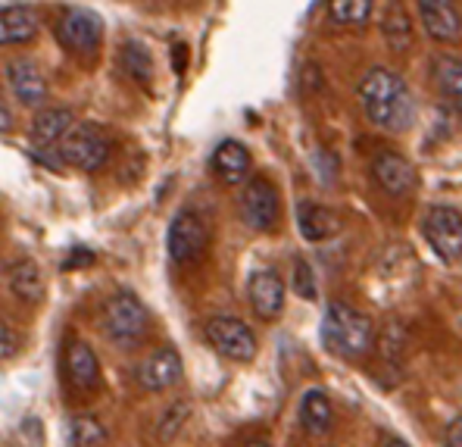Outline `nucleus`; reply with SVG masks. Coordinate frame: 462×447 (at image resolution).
<instances>
[{"label": "nucleus", "mask_w": 462, "mask_h": 447, "mask_svg": "<svg viewBox=\"0 0 462 447\" xmlns=\"http://www.w3.org/2000/svg\"><path fill=\"white\" fill-rule=\"evenodd\" d=\"M104 331L116 348L132 350V348H138L147 338V331H151V313H147V307L132 291H119L104 307Z\"/></svg>", "instance_id": "4"}, {"label": "nucleus", "mask_w": 462, "mask_h": 447, "mask_svg": "<svg viewBox=\"0 0 462 447\" xmlns=\"http://www.w3.org/2000/svg\"><path fill=\"white\" fill-rule=\"evenodd\" d=\"M19 354V335L0 320V360H13Z\"/></svg>", "instance_id": "29"}, {"label": "nucleus", "mask_w": 462, "mask_h": 447, "mask_svg": "<svg viewBox=\"0 0 462 447\" xmlns=\"http://www.w3.org/2000/svg\"><path fill=\"white\" fill-rule=\"evenodd\" d=\"M91 263H94L91 250L79 247V250H72V256H69V263H66V269H72V266H91Z\"/></svg>", "instance_id": "31"}, {"label": "nucleus", "mask_w": 462, "mask_h": 447, "mask_svg": "<svg viewBox=\"0 0 462 447\" xmlns=\"http://www.w3.org/2000/svg\"><path fill=\"white\" fill-rule=\"evenodd\" d=\"M207 338L222 357L237 363H250L256 357V335L244 320L237 316H213L207 320Z\"/></svg>", "instance_id": "9"}, {"label": "nucleus", "mask_w": 462, "mask_h": 447, "mask_svg": "<svg viewBox=\"0 0 462 447\" xmlns=\"http://www.w3.org/2000/svg\"><path fill=\"white\" fill-rule=\"evenodd\" d=\"M447 447H462V423L453 419V429H450V438H447Z\"/></svg>", "instance_id": "33"}, {"label": "nucleus", "mask_w": 462, "mask_h": 447, "mask_svg": "<svg viewBox=\"0 0 462 447\" xmlns=\"http://www.w3.org/2000/svg\"><path fill=\"white\" fill-rule=\"evenodd\" d=\"M41 32V16L35 6L13 4L0 6V47H16L35 41Z\"/></svg>", "instance_id": "16"}, {"label": "nucleus", "mask_w": 462, "mask_h": 447, "mask_svg": "<svg viewBox=\"0 0 462 447\" xmlns=\"http://www.w3.org/2000/svg\"><path fill=\"white\" fill-rule=\"evenodd\" d=\"M57 154L63 166H76L81 172H97L113 157V138L104 132V126L81 122L57 141Z\"/></svg>", "instance_id": "3"}, {"label": "nucleus", "mask_w": 462, "mask_h": 447, "mask_svg": "<svg viewBox=\"0 0 462 447\" xmlns=\"http://www.w3.org/2000/svg\"><path fill=\"white\" fill-rule=\"evenodd\" d=\"M387 447H410V444L400 442V438H391V442H387Z\"/></svg>", "instance_id": "34"}, {"label": "nucleus", "mask_w": 462, "mask_h": 447, "mask_svg": "<svg viewBox=\"0 0 462 447\" xmlns=\"http://www.w3.org/2000/svg\"><path fill=\"white\" fill-rule=\"evenodd\" d=\"M166 244H169V256H172L179 266H188V263L200 260L203 250L209 244V228H207V219L197 216L194 210H179L169 222V235H166Z\"/></svg>", "instance_id": "7"}, {"label": "nucleus", "mask_w": 462, "mask_h": 447, "mask_svg": "<svg viewBox=\"0 0 462 447\" xmlns=\"http://www.w3.org/2000/svg\"><path fill=\"white\" fill-rule=\"evenodd\" d=\"M6 85H10L13 98L19 100L23 107H44L47 104V94H51V85H47L44 70L35 63L32 57H16L6 63L4 70Z\"/></svg>", "instance_id": "10"}, {"label": "nucleus", "mask_w": 462, "mask_h": 447, "mask_svg": "<svg viewBox=\"0 0 462 447\" xmlns=\"http://www.w3.org/2000/svg\"><path fill=\"white\" fill-rule=\"evenodd\" d=\"M247 297H250L254 313L260 316L263 322H272L284 313V297H288V288H284L282 275H278L275 269H260V273L250 275Z\"/></svg>", "instance_id": "13"}, {"label": "nucleus", "mask_w": 462, "mask_h": 447, "mask_svg": "<svg viewBox=\"0 0 462 447\" xmlns=\"http://www.w3.org/2000/svg\"><path fill=\"white\" fill-rule=\"evenodd\" d=\"M431 79L438 85V91L450 100L453 107H459L462 100V60L457 53H440L431 63Z\"/></svg>", "instance_id": "23"}, {"label": "nucleus", "mask_w": 462, "mask_h": 447, "mask_svg": "<svg viewBox=\"0 0 462 447\" xmlns=\"http://www.w3.org/2000/svg\"><path fill=\"white\" fill-rule=\"evenodd\" d=\"M63 363H66V376H69V382L76 385L79 391H97L100 388V360L88 341H81V338L66 341Z\"/></svg>", "instance_id": "15"}, {"label": "nucleus", "mask_w": 462, "mask_h": 447, "mask_svg": "<svg viewBox=\"0 0 462 447\" xmlns=\"http://www.w3.org/2000/svg\"><path fill=\"white\" fill-rule=\"evenodd\" d=\"M13 126H16V116H13L10 104H6L4 94H0V132H13Z\"/></svg>", "instance_id": "30"}, {"label": "nucleus", "mask_w": 462, "mask_h": 447, "mask_svg": "<svg viewBox=\"0 0 462 447\" xmlns=\"http://www.w3.org/2000/svg\"><path fill=\"white\" fill-rule=\"evenodd\" d=\"M294 291L303 297V301H316V297H319L316 275H312L310 263H303V260L294 263Z\"/></svg>", "instance_id": "28"}, {"label": "nucleus", "mask_w": 462, "mask_h": 447, "mask_svg": "<svg viewBox=\"0 0 462 447\" xmlns=\"http://www.w3.org/2000/svg\"><path fill=\"white\" fill-rule=\"evenodd\" d=\"M375 10V0H328V19L335 25H365Z\"/></svg>", "instance_id": "25"}, {"label": "nucleus", "mask_w": 462, "mask_h": 447, "mask_svg": "<svg viewBox=\"0 0 462 447\" xmlns=\"http://www.w3.org/2000/svg\"><path fill=\"white\" fill-rule=\"evenodd\" d=\"M297 226H300L303 238L316 244V241L335 238V235L344 228V219L331 207H325V203L300 200V203H297Z\"/></svg>", "instance_id": "17"}, {"label": "nucleus", "mask_w": 462, "mask_h": 447, "mask_svg": "<svg viewBox=\"0 0 462 447\" xmlns=\"http://www.w3.org/2000/svg\"><path fill=\"white\" fill-rule=\"evenodd\" d=\"M100 442H106V429L94 416H76L69 423L72 447H97Z\"/></svg>", "instance_id": "26"}, {"label": "nucleus", "mask_w": 462, "mask_h": 447, "mask_svg": "<svg viewBox=\"0 0 462 447\" xmlns=\"http://www.w3.org/2000/svg\"><path fill=\"white\" fill-rule=\"evenodd\" d=\"M372 179H375L378 188L391 194V198H410L419 185L416 166L400 151H378L375 160H372Z\"/></svg>", "instance_id": "11"}, {"label": "nucleus", "mask_w": 462, "mask_h": 447, "mask_svg": "<svg viewBox=\"0 0 462 447\" xmlns=\"http://www.w3.org/2000/svg\"><path fill=\"white\" fill-rule=\"evenodd\" d=\"M172 66L179 70V76L185 72V66H188V47H185V44H179V47L172 51Z\"/></svg>", "instance_id": "32"}, {"label": "nucleus", "mask_w": 462, "mask_h": 447, "mask_svg": "<svg viewBox=\"0 0 462 447\" xmlns=\"http://www.w3.org/2000/svg\"><path fill=\"white\" fill-rule=\"evenodd\" d=\"M241 216L254 232H275L282 219V194L269 179H250L241 191Z\"/></svg>", "instance_id": "8"}, {"label": "nucleus", "mask_w": 462, "mask_h": 447, "mask_svg": "<svg viewBox=\"0 0 462 447\" xmlns=\"http://www.w3.org/2000/svg\"><path fill=\"white\" fill-rule=\"evenodd\" d=\"M419 19L425 25V35L440 44H457L462 35V19L457 0H416Z\"/></svg>", "instance_id": "14"}, {"label": "nucleus", "mask_w": 462, "mask_h": 447, "mask_svg": "<svg viewBox=\"0 0 462 447\" xmlns=\"http://www.w3.org/2000/svg\"><path fill=\"white\" fill-rule=\"evenodd\" d=\"M422 235L444 263H459L462 256V213L453 203H431L422 216Z\"/></svg>", "instance_id": "5"}, {"label": "nucleus", "mask_w": 462, "mask_h": 447, "mask_svg": "<svg viewBox=\"0 0 462 447\" xmlns=\"http://www.w3.org/2000/svg\"><path fill=\"white\" fill-rule=\"evenodd\" d=\"M213 172L219 175L226 185H241L250 175V151L235 138H226L219 147L213 151Z\"/></svg>", "instance_id": "20"}, {"label": "nucleus", "mask_w": 462, "mask_h": 447, "mask_svg": "<svg viewBox=\"0 0 462 447\" xmlns=\"http://www.w3.org/2000/svg\"><path fill=\"white\" fill-rule=\"evenodd\" d=\"M322 344L328 354L341 357V360H359L372 350L375 344V322L363 313V310L350 307L344 301L328 303L322 320Z\"/></svg>", "instance_id": "2"}, {"label": "nucleus", "mask_w": 462, "mask_h": 447, "mask_svg": "<svg viewBox=\"0 0 462 447\" xmlns=\"http://www.w3.org/2000/svg\"><path fill=\"white\" fill-rule=\"evenodd\" d=\"M300 425L312 438H325L331 432V425H335V410H331V401L322 388H310L307 395L300 397Z\"/></svg>", "instance_id": "21"}, {"label": "nucleus", "mask_w": 462, "mask_h": 447, "mask_svg": "<svg viewBox=\"0 0 462 447\" xmlns=\"http://www.w3.org/2000/svg\"><path fill=\"white\" fill-rule=\"evenodd\" d=\"M382 35L393 53H406L416 44V32H412V19L400 0H391L382 13Z\"/></svg>", "instance_id": "22"}, {"label": "nucleus", "mask_w": 462, "mask_h": 447, "mask_svg": "<svg viewBox=\"0 0 462 447\" xmlns=\"http://www.w3.org/2000/svg\"><path fill=\"white\" fill-rule=\"evenodd\" d=\"M72 126H76V113L69 107H57V104L38 107L35 119H32V141L41 147H53Z\"/></svg>", "instance_id": "18"}, {"label": "nucleus", "mask_w": 462, "mask_h": 447, "mask_svg": "<svg viewBox=\"0 0 462 447\" xmlns=\"http://www.w3.org/2000/svg\"><path fill=\"white\" fill-rule=\"evenodd\" d=\"M250 447H272V444H266V442H250Z\"/></svg>", "instance_id": "35"}, {"label": "nucleus", "mask_w": 462, "mask_h": 447, "mask_svg": "<svg viewBox=\"0 0 462 447\" xmlns=\"http://www.w3.org/2000/svg\"><path fill=\"white\" fill-rule=\"evenodd\" d=\"M6 284H10L13 297L23 303H41L44 301V273H41V266L35 260H29V256H23V260H16L10 269H6Z\"/></svg>", "instance_id": "19"}, {"label": "nucleus", "mask_w": 462, "mask_h": 447, "mask_svg": "<svg viewBox=\"0 0 462 447\" xmlns=\"http://www.w3.org/2000/svg\"><path fill=\"white\" fill-rule=\"evenodd\" d=\"M53 32L69 53H94L104 41V23L97 13L85 10V6H63L53 23Z\"/></svg>", "instance_id": "6"}, {"label": "nucleus", "mask_w": 462, "mask_h": 447, "mask_svg": "<svg viewBox=\"0 0 462 447\" xmlns=\"http://www.w3.org/2000/svg\"><path fill=\"white\" fill-rule=\"evenodd\" d=\"M188 416H191V406H188V401L172 404L166 413H162L160 425H156V438H160L162 444H169L181 432V425L188 423Z\"/></svg>", "instance_id": "27"}, {"label": "nucleus", "mask_w": 462, "mask_h": 447, "mask_svg": "<svg viewBox=\"0 0 462 447\" xmlns=\"http://www.w3.org/2000/svg\"><path fill=\"white\" fill-rule=\"evenodd\" d=\"M356 94L365 119L375 128L406 132L412 126V119H416V104H412L410 88H406V81L393 70H384V66L369 70L363 81H359Z\"/></svg>", "instance_id": "1"}, {"label": "nucleus", "mask_w": 462, "mask_h": 447, "mask_svg": "<svg viewBox=\"0 0 462 447\" xmlns=\"http://www.w3.org/2000/svg\"><path fill=\"white\" fill-rule=\"evenodd\" d=\"M119 63H122V70H125V76L134 79L138 85H144V88L153 85V57H151V51L141 44V41H134V38L122 41Z\"/></svg>", "instance_id": "24"}, {"label": "nucleus", "mask_w": 462, "mask_h": 447, "mask_svg": "<svg viewBox=\"0 0 462 447\" xmlns=\"http://www.w3.org/2000/svg\"><path fill=\"white\" fill-rule=\"evenodd\" d=\"M181 372H185V363H181L179 350L156 348L138 363L134 376H138V382L144 391H166V388H172L175 382H181Z\"/></svg>", "instance_id": "12"}]
</instances>
